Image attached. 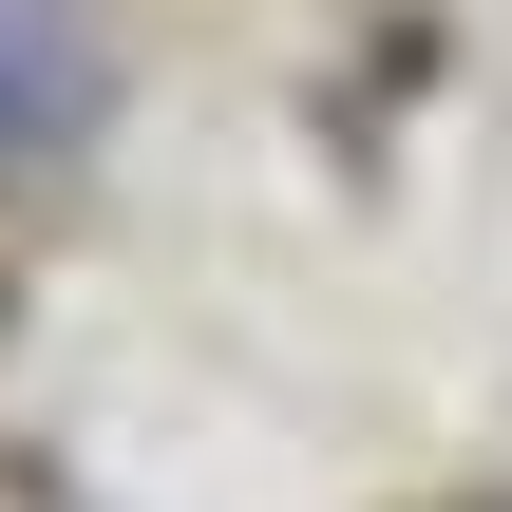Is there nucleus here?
<instances>
[{
  "instance_id": "obj_1",
  "label": "nucleus",
  "mask_w": 512,
  "mask_h": 512,
  "mask_svg": "<svg viewBox=\"0 0 512 512\" xmlns=\"http://www.w3.org/2000/svg\"><path fill=\"white\" fill-rule=\"evenodd\" d=\"M95 133V38L57 0H0V171H57Z\"/></svg>"
}]
</instances>
